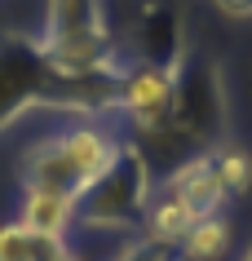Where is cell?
Masks as SVG:
<instances>
[{
	"instance_id": "15",
	"label": "cell",
	"mask_w": 252,
	"mask_h": 261,
	"mask_svg": "<svg viewBox=\"0 0 252 261\" xmlns=\"http://www.w3.org/2000/svg\"><path fill=\"white\" fill-rule=\"evenodd\" d=\"M40 261H84V257L71 248V239H58V244H49V252H44Z\"/></svg>"
},
{
	"instance_id": "8",
	"label": "cell",
	"mask_w": 252,
	"mask_h": 261,
	"mask_svg": "<svg viewBox=\"0 0 252 261\" xmlns=\"http://www.w3.org/2000/svg\"><path fill=\"white\" fill-rule=\"evenodd\" d=\"M195 221H199V217L182 204V199H173L168 191H159V186H155L151 204H146V213H142L137 239L159 244V248H173V252H177V244L190 234V226H195Z\"/></svg>"
},
{
	"instance_id": "11",
	"label": "cell",
	"mask_w": 252,
	"mask_h": 261,
	"mask_svg": "<svg viewBox=\"0 0 252 261\" xmlns=\"http://www.w3.org/2000/svg\"><path fill=\"white\" fill-rule=\"evenodd\" d=\"M235 252V226L230 217H199L190 226L182 244H177V261H230Z\"/></svg>"
},
{
	"instance_id": "13",
	"label": "cell",
	"mask_w": 252,
	"mask_h": 261,
	"mask_svg": "<svg viewBox=\"0 0 252 261\" xmlns=\"http://www.w3.org/2000/svg\"><path fill=\"white\" fill-rule=\"evenodd\" d=\"M49 244L53 239H40V234L27 230L18 217L0 226V261H40L49 252Z\"/></svg>"
},
{
	"instance_id": "4",
	"label": "cell",
	"mask_w": 252,
	"mask_h": 261,
	"mask_svg": "<svg viewBox=\"0 0 252 261\" xmlns=\"http://www.w3.org/2000/svg\"><path fill=\"white\" fill-rule=\"evenodd\" d=\"M31 111H58V75L31 36H0V133Z\"/></svg>"
},
{
	"instance_id": "14",
	"label": "cell",
	"mask_w": 252,
	"mask_h": 261,
	"mask_svg": "<svg viewBox=\"0 0 252 261\" xmlns=\"http://www.w3.org/2000/svg\"><path fill=\"white\" fill-rule=\"evenodd\" d=\"M111 261H177L173 248H159V244H146V239H128Z\"/></svg>"
},
{
	"instance_id": "17",
	"label": "cell",
	"mask_w": 252,
	"mask_h": 261,
	"mask_svg": "<svg viewBox=\"0 0 252 261\" xmlns=\"http://www.w3.org/2000/svg\"><path fill=\"white\" fill-rule=\"evenodd\" d=\"M239 261H252V244H248V252H239Z\"/></svg>"
},
{
	"instance_id": "3",
	"label": "cell",
	"mask_w": 252,
	"mask_h": 261,
	"mask_svg": "<svg viewBox=\"0 0 252 261\" xmlns=\"http://www.w3.org/2000/svg\"><path fill=\"white\" fill-rule=\"evenodd\" d=\"M226 128V84L221 67L212 58H186L177 71V97H173V115L159 142H177L190 151H212L221 142Z\"/></svg>"
},
{
	"instance_id": "12",
	"label": "cell",
	"mask_w": 252,
	"mask_h": 261,
	"mask_svg": "<svg viewBox=\"0 0 252 261\" xmlns=\"http://www.w3.org/2000/svg\"><path fill=\"white\" fill-rule=\"evenodd\" d=\"M208 160H212V173H217V181L226 186L230 199L252 191V155L243 151V146H235V142H217V146L208 151Z\"/></svg>"
},
{
	"instance_id": "7",
	"label": "cell",
	"mask_w": 252,
	"mask_h": 261,
	"mask_svg": "<svg viewBox=\"0 0 252 261\" xmlns=\"http://www.w3.org/2000/svg\"><path fill=\"white\" fill-rule=\"evenodd\" d=\"M159 191H168L173 199H182L195 217H217L226 204H230V195H226V186L217 181V173H212V160L208 151L199 155H186L182 164L173 168L164 181H159Z\"/></svg>"
},
{
	"instance_id": "1",
	"label": "cell",
	"mask_w": 252,
	"mask_h": 261,
	"mask_svg": "<svg viewBox=\"0 0 252 261\" xmlns=\"http://www.w3.org/2000/svg\"><path fill=\"white\" fill-rule=\"evenodd\" d=\"M115 151H120V138L102 120H71L27 151L22 191H49V195L80 199L102 177V168L115 160Z\"/></svg>"
},
{
	"instance_id": "2",
	"label": "cell",
	"mask_w": 252,
	"mask_h": 261,
	"mask_svg": "<svg viewBox=\"0 0 252 261\" xmlns=\"http://www.w3.org/2000/svg\"><path fill=\"white\" fill-rule=\"evenodd\" d=\"M155 195V173L142 142H120L102 177L75 199V226L89 234H133Z\"/></svg>"
},
{
	"instance_id": "16",
	"label": "cell",
	"mask_w": 252,
	"mask_h": 261,
	"mask_svg": "<svg viewBox=\"0 0 252 261\" xmlns=\"http://www.w3.org/2000/svg\"><path fill=\"white\" fill-rule=\"evenodd\" d=\"M226 18H252V0H212Z\"/></svg>"
},
{
	"instance_id": "5",
	"label": "cell",
	"mask_w": 252,
	"mask_h": 261,
	"mask_svg": "<svg viewBox=\"0 0 252 261\" xmlns=\"http://www.w3.org/2000/svg\"><path fill=\"white\" fill-rule=\"evenodd\" d=\"M124 58L128 67H159L168 75H177L186 67V22H182V9L173 0H151L142 5L133 27H128V44H124Z\"/></svg>"
},
{
	"instance_id": "6",
	"label": "cell",
	"mask_w": 252,
	"mask_h": 261,
	"mask_svg": "<svg viewBox=\"0 0 252 261\" xmlns=\"http://www.w3.org/2000/svg\"><path fill=\"white\" fill-rule=\"evenodd\" d=\"M173 97H177V75L159 67H128L120 75L115 115H124V124L142 142H159L173 115Z\"/></svg>"
},
{
	"instance_id": "10",
	"label": "cell",
	"mask_w": 252,
	"mask_h": 261,
	"mask_svg": "<svg viewBox=\"0 0 252 261\" xmlns=\"http://www.w3.org/2000/svg\"><path fill=\"white\" fill-rule=\"evenodd\" d=\"M98 27H111V22H106V9H102V0H49L40 40H67V36L98 31Z\"/></svg>"
},
{
	"instance_id": "9",
	"label": "cell",
	"mask_w": 252,
	"mask_h": 261,
	"mask_svg": "<svg viewBox=\"0 0 252 261\" xmlns=\"http://www.w3.org/2000/svg\"><path fill=\"white\" fill-rule=\"evenodd\" d=\"M18 221L27 226V230H36L40 239H71V230H75V199H67V195H49V191H22V213H18Z\"/></svg>"
}]
</instances>
